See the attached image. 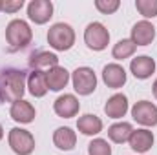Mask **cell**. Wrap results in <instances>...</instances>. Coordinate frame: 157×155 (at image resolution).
Wrapping results in <instances>:
<instances>
[{
	"label": "cell",
	"instance_id": "obj_1",
	"mask_svg": "<svg viewBox=\"0 0 157 155\" xmlns=\"http://www.w3.org/2000/svg\"><path fill=\"white\" fill-rule=\"evenodd\" d=\"M28 77L22 70L7 68L0 71V100L2 102H17L22 100V95L26 91Z\"/></svg>",
	"mask_w": 157,
	"mask_h": 155
},
{
	"label": "cell",
	"instance_id": "obj_2",
	"mask_svg": "<svg viewBox=\"0 0 157 155\" xmlns=\"http://www.w3.org/2000/svg\"><path fill=\"white\" fill-rule=\"evenodd\" d=\"M33 39V31L29 28V24L22 18H15L7 24L6 28V40L9 44V51H18L24 49L31 44Z\"/></svg>",
	"mask_w": 157,
	"mask_h": 155
},
{
	"label": "cell",
	"instance_id": "obj_3",
	"mask_svg": "<svg viewBox=\"0 0 157 155\" xmlns=\"http://www.w3.org/2000/svg\"><path fill=\"white\" fill-rule=\"evenodd\" d=\"M48 44L57 51H68L75 44V31L70 24L57 22L48 31Z\"/></svg>",
	"mask_w": 157,
	"mask_h": 155
},
{
	"label": "cell",
	"instance_id": "obj_4",
	"mask_svg": "<svg viewBox=\"0 0 157 155\" xmlns=\"http://www.w3.org/2000/svg\"><path fill=\"white\" fill-rule=\"evenodd\" d=\"M9 148L17 155H31L35 150V137L24 128H13L7 135Z\"/></svg>",
	"mask_w": 157,
	"mask_h": 155
},
{
	"label": "cell",
	"instance_id": "obj_5",
	"mask_svg": "<svg viewBox=\"0 0 157 155\" xmlns=\"http://www.w3.org/2000/svg\"><path fill=\"white\" fill-rule=\"evenodd\" d=\"M84 42L90 49L93 51H102L108 47V42H110V33L108 29L104 28V24L101 22H91L86 26L84 29Z\"/></svg>",
	"mask_w": 157,
	"mask_h": 155
},
{
	"label": "cell",
	"instance_id": "obj_6",
	"mask_svg": "<svg viewBox=\"0 0 157 155\" xmlns=\"http://www.w3.org/2000/svg\"><path fill=\"white\" fill-rule=\"evenodd\" d=\"M71 82H73V89L78 95H91L97 89V75L88 66L77 68L71 73Z\"/></svg>",
	"mask_w": 157,
	"mask_h": 155
},
{
	"label": "cell",
	"instance_id": "obj_7",
	"mask_svg": "<svg viewBox=\"0 0 157 155\" xmlns=\"http://www.w3.org/2000/svg\"><path fill=\"white\" fill-rule=\"evenodd\" d=\"M132 117L137 124L154 128L157 126V106L150 100H139L132 108Z\"/></svg>",
	"mask_w": 157,
	"mask_h": 155
},
{
	"label": "cell",
	"instance_id": "obj_8",
	"mask_svg": "<svg viewBox=\"0 0 157 155\" xmlns=\"http://www.w3.org/2000/svg\"><path fill=\"white\" fill-rule=\"evenodd\" d=\"M28 17L35 24H46L53 17V2L51 0H31L28 4Z\"/></svg>",
	"mask_w": 157,
	"mask_h": 155
},
{
	"label": "cell",
	"instance_id": "obj_9",
	"mask_svg": "<svg viewBox=\"0 0 157 155\" xmlns=\"http://www.w3.org/2000/svg\"><path fill=\"white\" fill-rule=\"evenodd\" d=\"M53 110H55L57 115L62 117V119H71V117H75L78 113L80 102H78V99L75 95L64 93V95H60V97L53 102Z\"/></svg>",
	"mask_w": 157,
	"mask_h": 155
},
{
	"label": "cell",
	"instance_id": "obj_10",
	"mask_svg": "<svg viewBox=\"0 0 157 155\" xmlns=\"http://www.w3.org/2000/svg\"><path fill=\"white\" fill-rule=\"evenodd\" d=\"M154 133L146 128H141V130H133L128 142H130V148L135 152V153H146L148 150H152L154 146Z\"/></svg>",
	"mask_w": 157,
	"mask_h": 155
},
{
	"label": "cell",
	"instance_id": "obj_11",
	"mask_svg": "<svg viewBox=\"0 0 157 155\" xmlns=\"http://www.w3.org/2000/svg\"><path fill=\"white\" fill-rule=\"evenodd\" d=\"M130 71L132 75L139 80H144V78H150L155 71V60L148 55H139L135 59H132L130 62Z\"/></svg>",
	"mask_w": 157,
	"mask_h": 155
},
{
	"label": "cell",
	"instance_id": "obj_12",
	"mask_svg": "<svg viewBox=\"0 0 157 155\" xmlns=\"http://www.w3.org/2000/svg\"><path fill=\"white\" fill-rule=\"evenodd\" d=\"M155 39V28L148 20H141L132 28V42L135 46H150Z\"/></svg>",
	"mask_w": 157,
	"mask_h": 155
},
{
	"label": "cell",
	"instance_id": "obj_13",
	"mask_svg": "<svg viewBox=\"0 0 157 155\" xmlns=\"http://www.w3.org/2000/svg\"><path fill=\"white\" fill-rule=\"evenodd\" d=\"M9 115H11V119L15 122H18V124H29V122L35 120L37 112H35V108H33L31 102H28V100L22 99V100H17V102L11 104Z\"/></svg>",
	"mask_w": 157,
	"mask_h": 155
},
{
	"label": "cell",
	"instance_id": "obj_14",
	"mask_svg": "<svg viewBox=\"0 0 157 155\" xmlns=\"http://www.w3.org/2000/svg\"><path fill=\"white\" fill-rule=\"evenodd\" d=\"M102 82L112 88V89H119L126 84V71L121 64H106L102 68Z\"/></svg>",
	"mask_w": 157,
	"mask_h": 155
},
{
	"label": "cell",
	"instance_id": "obj_15",
	"mask_svg": "<svg viewBox=\"0 0 157 155\" xmlns=\"http://www.w3.org/2000/svg\"><path fill=\"white\" fill-rule=\"evenodd\" d=\"M68 82H70V73L62 66H55L46 71V84H48V89H51V91L64 89L68 86Z\"/></svg>",
	"mask_w": 157,
	"mask_h": 155
},
{
	"label": "cell",
	"instance_id": "obj_16",
	"mask_svg": "<svg viewBox=\"0 0 157 155\" xmlns=\"http://www.w3.org/2000/svg\"><path fill=\"white\" fill-rule=\"evenodd\" d=\"M53 144L62 152H71L77 144V133L68 126L57 128L53 133Z\"/></svg>",
	"mask_w": 157,
	"mask_h": 155
},
{
	"label": "cell",
	"instance_id": "obj_17",
	"mask_svg": "<svg viewBox=\"0 0 157 155\" xmlns=\"http://www.w3.org/2000/svg\"><path fill=\"white\" fill-rule=\"evenodd\" d=\"M126 112H128V99L122 93L112 95L104 104V113L110 119H121L126 115Z\"/></svg>",
	"mask_w": 157,
	"mask_h": 155
},
{
	"label": "cell",
	"instance_id": "obj_18",
	"mask_svg": "<svg viewBox=\"0 0 157 155\" xmlns=\"http://www.w3.org/2000/svg\"><path fill=\"white\" fill-rule=\"evenodd\" d=\"M29 66H31V70L48 71V70L59 66V57L49 51H37L29 57Z\"/></svg>",
	"mask_w": 157,
	"mask_h": 155
},
{
	"label": "cell",
	"instance_id": "obj_19",
	"mask_svg": "<svg viewBox=\"0 0 157 155\" xmlns=\"http://www.w3.org/2000/svg\"><path fill=\"white\" fill-rule=\"evenodd\" d=\"M77 130L82 135H88V137H93V135H99L102 131V120L97 115H91V113H86V115L78 117L77 120Z\"/></svg>",
	"mask_w": 157,
	"mask_h": 155
},
{
	"label": "cell",
	"instance_id": "obj_20",
	"mask_svg": "<svg viewBox=\"0 0 157 155\" xmlns=\"http://www.w3.org/2000/svg\"><path fill=\"white\" fill-rule=\"evenodd\" d=\"M28 89L33 97H44L49 89H48V84H46V71H40V70H31V73L28 75Z\"/></svg>",
	"mask_w": 157,
	"mask_h": 155
},
{
	"label": "cell",
	"instance_id": "obj_21",
	"mask_svg": "<svg viewBox=\"0 0 157 155\" xmlns=\"http://www.w3.org/2000/svg\"><path fill=\"white\" fill-rule=\"evenodd\" d=\"M132 131H133V128H132L130 122H115V124H112L108 128V137H110L112 142L122 144V142H126L130 139Z\"/></svg>",
	"mask_w": 157,
	"mask_h": 155
},
{
	"label": "cell",
	"instance_id": "obj_22",
	"mask_svg": "<svg viewBox=\"0 0 157 155\" xmlns=\"http://www.w3.org/2000/svg\"><path fill=\"white\" fill-rule=\"evenodd\" d=\"M135 49H137V46L132 42V39H122L113 46L112 55H113L115 60H124V59L132 57V55L135 53Z\"/></svg>",
	"mask_w": 157,
	"mask_h": 155
},
{
	"label": "cell",
	"instance_id": "obj_23",
	"mask_svg": "<svg viewBox=\"0 0 157 155\" xmlns=\"http://www.w3.org/2000/svg\"><path fill=\"white\" fill-rule=\"evenodd\" d=\"M135 7L144 18L157 17V0H135Z\"/></svg>",
	"mask_w": 157,
	"mask_h": 155
},
{
	"label": "cell",
	"instance_id": "obj_24",
	"mask_svg": "<svg viewBox=\"0 0 157 155\" xmlns=\"http://www.w3.org/2000/svg\"><path fill=\"white\" fill-rule=\"evenodd\" d=\"M88 155H112V146L104 139H93L88 144Z\"/></svg>",
	"mask_w": 157,
	"mask_h": 155
},
{
	"label": "cell",
	"instance_id": "obj_25",
	"mask_svg": "<svg viewBox=\"0 0 157 155\" xmlns=\"http://www.w3.org/2000/svg\"><path fill=\"white\" fill-rule=\"evenodd\" d=\"M121 6L119 0H95V7L102 13V15H112L115 13Z\"/></svg>",
	"mask_w": 157,
	"mask_h": 155
},
{
	"label": "cell",
	"instance_id": "obj_26",
	"mask_svg": "<svg viewBox=\"0 0 157 155\" xmlns=\"http://www.w3.org/2000/svg\"><path fill=\"white\" fill-rule=\"evenodd\" d=\"M22 7H24V0H6L2 11H6V13H17Z\"/></svg>",
	"mask_w": 157,
	"mask_h": 155
},
{
	"label": "cell",
	"instance_id": "obj_27",
	"mask_svg": "<svg viewBox=\"0 0 157 155\" xmlns=\"http://www.w3.org/2000/svg\"><path fill=\"white\" fill-rule=\"evenodd\" d=\"M152 91H154V97L157 99V78H155V82H154V86H152Z\"/></svg>",
	"mask_w": 157,
	"mask_h": 155
},
{
	"label": "cell",
	"instance_id": "obj_28",
	"mask_svg": "<svg viewBox=\"0 0 157 155\" xmlns=\"http://www.w3.org/2000/svg\"><path fill=\"white\" fill-rule=\"evenodd\" d=\"M2 137H4V128H2V124H0V141H2Z\"/></svg>",
	"mask_w": 157,
	"mask_h": 155
},
{
	"label": "cell",
	"instance_id": "obj_29",
	"mask_svg": "<svg viewBox=\"0 0 157 155\" xmlns=\"http://www.w3.org/2000/svg\"><path fill=\"white\" fill-rule=\"evenodd\" d=\"M2 7H4V2H2V0H0V11H2Z\"/></svg>",
	"mask_w": 157,
	"mask_h": 155
}]
</instances>
